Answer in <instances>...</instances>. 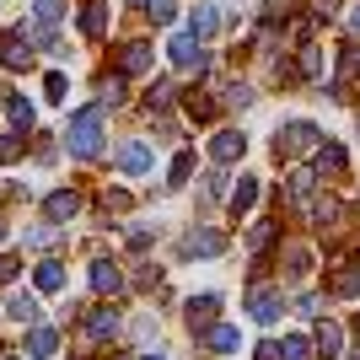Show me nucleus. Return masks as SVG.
<instances>
[{
    "mask_svg": "<svg viewBox=\"0 0 360 360\" xmlns=\"http://www.w3.org/2000/svg\"><path fill=\"white\" fill-rule=\"evenodd\" d=\"M65 146H70L81 162L103 156V103H97V108H81V113H75L70 129H65Z\"/></svg>",
    "mask_w": 360,
    "mask_h": 360,
    "instance_id": "nucleus-1",
    "label": "nucleus"
},
{
    "mask_svg": "<svg viewBox=\"0 0 360 360\" xmlns=\"http://www.w3.org/2000/svg\"><path fill=\"white\" fill-rule=\"evenodd\" d=\"M183 253L188 258H215V253H226V237L215 226H194V231H183Z\"/></svg>",
    "mask_w": 360,
    "mask_h": 360,
    "instance_id": "nucleus-2",
    "label": "nucleus"
},
{
    "mask_svg": "<svg viewBox=\"0 0 360 360\" xmlns=\"http://www.w3.org/2000/svg\"><path fill=\"white\" fill-rule=\"evenodd\" d=\"M65 11H70L65 0H38V6H32V38H44V44H54V27L65 22Z\"/></svg>",
    "mask_w": 360,
    "mask_h": 360,
    "instance_id": "nucleus-3",
    "label": "nucleus"
},
{
    "mask_svg": "<svg viewBox=\"0 0 360 360\" xmlns=\"http://www.w3.org/2000/svg\"><path fill=\"white\" fill-rule=\"evenodd\" d=\"M167 54H172V65H178V70H194V75L205 70V49H199V38H194V32H178Z\"/></svg>",
    "mask_w": 360,
    "mask_h": 360,
    "instance_id": "nucleus-4",
    "label": "nucleus"
},
{
    "mask_svg": "<svg viewBox=\"0 0 360 360\" xmlns=\"http://www.w3.org/2000/svg\"><path fill=\"white\" fill-rule=\"evenodd\" d=\"M0 65H6V70H27L32 65V44L22 32H6V38H0Z\"/></svg>",
    "mask_w": 360,
    "mask_h": 360,
    "instance_id": "nucleus-5",
    "label": "nucleus"
},
{
    "mask_svg": "<svg viewBox=\"0 0 360 360\" xmlns=\"http://www.w3.org/2000/svg\"><path fill=\"white\" fill-rule=\"evenodd\" d=\"M108 22H113L108 0H86V6H81V32H86V38H108Z\"/></svg>",
    "mask_w": 360,
    "mask_h": 360,
    "instance_id": "nucleus-6",
    "label": "nucleus"
},
{
    "mask_svg": "<svg viewBox=\"0 0 360 360\" xmlns=\"http://www.w3.org/2000/svg\"><path fill=\"white\" fill-rule=\"evenodd\" d=\"M242 150H248V135H242V129H221V135H215V146H210V156L226 167V162H237Z\"/></svg>",
    "mask_w": 360,
    "mask_h": 360,
    "instance_id": "nucleus-7",
    "label": "nucleus"
},
{
    "mask_svg": "<svg viewBox=\"0 0 360 360\" xmlns=\"http://www.w3.org/2000/svg\"><path fill=\"white\" fill-rule=\"evenodd\" d=\"M91 290H103V296H119V290H124V274H119V264L97 258V264H91Z\"/></svg>",
    "mask_w": 360,
    "mask_h": 360,
    "instance_id": "nucleus-8",
    "label": "nucleus"
},
{
    "mask_svg": "<svg viewBox=\"0 0 360 360\" xmlns=\"http://www.w3.org/2000/svg\"><path fill=\"white\" fill-rule=\"evenodd\" d=\"M280 312H285V301H280V290H253V317L269 328V323H280Z\"/></svg>",
    "mask_w": 360,
    "mask_h": 360,
    "instance_id": "nucleus-9",
    "label": "nucleus"
},
{
    "mask_svg": "<svg viewBox=\"0 0 360 360\" xmlns=\"http://www.w3.org/2000/svg\"><path fill=\"white\" fill-rule=\"evenodd\" d=\"M32 285L49 290V296H54V290H65V264H60V258H44V264L32 269Z\"/></svg>",
    "mask_w": 360,
    "mask_h": 360,
    "instance_id": "nucleus-10",
    "label": "nucleus"
},
{
    "mask_svg": "<svg viewBox=\"0 0 360 360\" xmlns=\"http://www.w3.org/2000/svg\"><path fill=\"white\" fill-rule=\"evenodd\" d=\"M86 333L91 339H113V333H119V312H113V307H91L86 312Z\"/></svg>",
    "mask_w": 360,
    "mask_h": 360,
    "instance_id": "nucleus-11",
    "label": "nucleus"
},
{
    "mask_svg": "<svg viewBox=\"0 0 360 360\" xmlns=\"http://www.w3.org/2000/svg\"><path fill=\"white\" fill-rule=\"evenodd\" d=\"M150 70V44H124L119 49V75H140Z\"/></svg>",
    "mask_w": 360,
    "mask_h": 360,
    "instance_id": "nucleus-12",
    "label": "nucleus"
},
{
    "mask_svg": "<svg viewBox=\"0 0 360 360\" xmlns=\"http://www.w3.org/2000/svg\"><path fill=\"white\" fill-rule=\"evenodd\" d=\"M54 349H60V333H54V328H44V323H32V333H27V355L49 360Z\"/></svg>",
    "mask_w": 360,
    "mask_h": 360,
    "instance_id": "nucleus-13",
    "label": "nucleus"
},
{
    "mask_svg": "<svg viewBox=\"0 0 360 360\" xmlns=\"http://www.w3.org/2000/svg\"><path fill=\"white\" fill-rule=\"evenodd\" d=\"M119 167L124 172H150V146L146 140H129V146L119 150Z\"/></svg>",
    "mask_w": 360,
    "mask_h": 360,
    "instance_id": "nucleus-14",
    "label": "nucleus"
},
{
    "mask_svg": "<svg viewBox=\"0 0 360 360\" xmlns=\"http://www.w3.org/2000/svg\"><path fill=\"white\" fill-rule=\"evenodd\" d=\"M317 146V129L312 124H285V156H301V150Z\"/></svg>",
    "mask_w": 360,
    "mask_h": 360,
    "instance_id": "nucleus-15",
    "label": "nucleus"
},
{
    "mask_svg": "<svg viewBox=\"0 0 360 360\" xmlns=\"http://www.w3.org/2000/svg\"><path fill=\"white\" fill-rule=\"evenodd\" d=\"M0 103H6V119H11L16 129H32V103H27V97H16V91H0Z\"/></svg>",
    "mask_w": 360,
    "mask_h": 360,
    "instance_id": "nucleus-16",
    "label": "nucleus"
},
{
    "mask_svg": "<svg viewBox=\"0 0 360 360\" xmlns=\"http://www.w3.org/2000/svg\"><path fill=\"white\" fill-rule=\"evenodd\" d=\"M221 312V296H199L188 301V328H210V317Z\"/></svg>",
    "mask_w": 360,
    "mask_h": 360,
    "instance_id": "nucleus-17",
    "label": "nucleus"
},
{
    "mask_svg": "<svg viewBox=\"0 0 360 360\" xmlns=\"http://www.w3.org/2000/svg\"><path fill=\"white\" fill-rule=\"evenodd\" d=\"M6 312H11L16 323H38V301H32L27 290H11V296H6Z\"/></svg>",
    "mask_w": 360,
    "mask_h": 360,
    "instance_id": "nucleus-18",
    "label": "nucleus"
},
{
    "mask_svg": "<svg viewBox=\"0 0 360 360\" xmlns=\"http://www.w3.org/2000/svg\"><path fill=\"white\" fill-rule=\"evenodd\" d=\"M44 210H49V221H70V215L81 210V199H75L70 188H60V194H49V205H44Z\"/></svg>",
    "mask_w": 360,
    "mask_h": 360,
    "instance_id": "nucleus-19",
    "label": "nucleus"
},
{
    "mask_svg": "<svg viewBox=\"0 0 360 360\" xmlns=\"http://www.w3.org/2000/svg\"><path fill=\"white\" fill-rule=\"evenodd\" d=\"M215 27H221V11H215V6H199V11L188 16V32H194V38H210Z\"/></svg>",
    "mask_w": 360,
    "mask_h": 360,
    "instance_id": "nucleus-20",
    "label": "nucleus"
},
{
    "mask_svg": "<svg viewBox=\"0 0 360 360\" xmlns=\"http://www.w3.org/2000/svg\"><path fill=\"white\" fill-rule=\"evenodd\" d=\"M205 345H210L215 355H226V349H237V328H231V323H215V328H205Z\"/></svg>",
    "mask_w": 360,
    "mask_h": 360,
    "instance_id": "nucleus-21",
    "label": "nucleus"
},
{
    "mask_svg": "<svg viewBox=\"0 0 360 360\" xmlns=\"http://www.w3.org/2000/svg\"><path fill=\"white\" fill-rule=\"evenodd\" d=\"M339 345H345V333L333 328V323H323V328H317V355L333 360V355H339Z\"/></svg>",
    "mask_w": 360,
    "mask_h": 360,
    "instance_id": "nucleus-22",
    "label": "nucleus"
},
{
    "mask_svg": "<svg viewBox=\"0 0 360 360\" xmlns=\"http://www.w3.org/2000/svg\"><path fill=\"white\" fill-rule=\"evenodd\" d=\"M317 172L339 178V172H345V150H339V146H323V150H317Z\"/></svg>",
    "mask_w": 360,
    "mask_h": 360,
    "instance_id": "nucleus-23",
    "label": "nucleus"
},
{
    "mask_svg": "<svg viewBox=\"0 0 360 360\" xmlns=\"http://www.w3.org/2000/svg\"><path fill=\"white\" fill-rule=\"evenodd\" d=\"M312 339H301V333H290V339H285V345H280V360H312Z\"/></svg>",
    "mask_w": 360,
    "mask_h": 360,
    "instance_id": "nucleus-24",
    "label": "nucleus"
},
{
    "mask_svg": "<svg viewBox=\"0 0 360 360\" xmlns=\"http://www.w3.org/2000/svg\"><path fill=\"white\" fill-rule=\"evenodd\" d=\"M253 199H258V183H253V178H242V183H237V194H231V210H237V215H242V210H253Z\"/></svg>",
    "mask_w": 360,
    "mask_h": 360,
    "instance_id": "nucleus-25",
    "label": "nucleus"
},
{
    "mask_svg": "<svg viewBox=\"0 0 360 360\" xmlns=\"http://www.w3.org/2000/svg\"><path fill=\"white\" fill-rule=\"evenodd\" d=\"M146 16L156 22V27H167V22L178 16V6H172V0H146Z\"/></svg>",
    "mask_w": 360,
    "mask_h": 360,
    "instance_id": "nucleus-26",
    "label": "nucleus"
},
{
    "mask_svg": "<svg viewBox=\"0 0 360 360\" xmlns=\"http://www.w3.org/2000/svg\"><path fill=\"white\" fill-rule=\"evenodd\" d=\"M44 91H49V103H65V97H70V81H65L60 70H49L44 75Z\"/></svg>",
    "mask_w": 360,
    "mask_h": 360,
    "instance_id": "nucleus-27",
    "label": "nucleus"
},
{
    "mask_svg": "<svg viewBox=\"0 0 360 360\" xmlns=\"http://www.w3.org/2000/svg\"><path fill=\"white\" fill-rule=\"evenodd\" d=\"M97 91H103V108H113L124 97V75H103V81H97Z\"/></svg>",
    "mask_w": 360,
    "mask_h": 360,
    "instance_id": "nucleus-28",
    "label": "nucleus"
},
{
    "mask_svg": "<svg viewBox=\"0 0 360 360\" xmlns=\"http://www.w3.org/2000/svg\"><path fill=\"white\" fill-rule=\"evenodd\" d=\"M355 290H360V274L355 269H339V274H333V296H355Z\"/></svg>",
    "mask_w": 360,
    "mask_h": 360,
    "instance_id": "nucleus-29",
    "label": "nucleus"
},
{
    "mask_svg": "<svg viewBox=\"0 0 360 360\" xmlns=\"http://www.w3.org/2000/svg\"><path fill=\"white\" fill-rule=\"evenodd\" d=\"M188 172H194V150H178L172 156V183H188Z\"/></svg>",
    "mask_w": 360,
    "mask_h": 360,
    "instance_id": "nucleus-30",
    "label": "nucleus"
},
{
    "mask_svg": "<svg viewBox=\"0 0 360 360\" xmlns=\"http://www.w3.org/2000/svg\"><path fill=\"white\" fill-rule=\"evenodd\" d=\"M188 113H194V119H210V113H215V103L205 97V91H199V97H188Z\"/></svg>",
    "mask_w": 360,
    "mask_h": 360,
    "instance_id": "nucleus-31",
    "label": "nucleus"
},
{
    "mask_svg": "<svg viewBox=\"0 0 360 360\" xmlns=\"http://www.w3.org/2000/svg\"><path fill=\"white\" fill-rule=\"evenodd\" d=\"M16 150H22V135H6L0 140V162H16Z\"/></svg>",
    "mask_w": 360,
    "mask_h": 360,
    "instance_id": "nucleus-32",
    "label": "nucleus"
},
{
    "mask_svg": "<svg viewBox=\"0 0 360 360\" xmlns=\"http://www.w3.org/2000/svg\"><path fill=\"white\" fill-rule=\"evenodd\" d=\"M167 97H172V86H167V81H156V86H150V108H162Z\"/></svg>",
    "mask_w": 360,
    "mask_h": 360,
    "instance_id": "nucleus-33",
    "label": "nucleus"
},
{
    "mask_svg": "<svg viewBox=\"0 0 360 360\" xmlns=\"http://www.w3.org/2000/svg\"><path fill=\"white\" fill-rule=\"evenodd\" d=\"M16 274V258H0V280H11Z\"/></svg>",
    "mask_w": 360,
    "mask_h": 360,
    "instance_id": "nucleus-34",
    "label": "nucleus"
},
{
    "mask_svg": "<svg viewBox=\"0 0 360 360\" xmlns=\"http://www.w3.org/2000/svg\"><path fill=\"white\" fill-rule=\"evenodd\" d=\"M349 27H355V32H360V6H349Z\"/></svg>",
    "mask_w": 360,
    "mask_h": 360,
    "instance_id": "nucleus-35",
    "label": "nucleus"
},
{
    "mask_svg": "<svg viewBox=\"0 0 360 360\" xmlns=\"http://www.w3.org/2000/svg\"><path fill=\"white\" fill-rule=\"evenodd\" d=\"M349 360H360V349H355V355H349Z\"/></svg>",
    "mask_w": 360,
    "mask_h": 360,
    "instance_id": "nucleus-36",
    "label": "nucleus"
},
{
    "mask_svg": "<svg viewBox=\"0 0 360 360\" xmlns=\"http://www.w3.org/2000/svg\"><path fill=\"white\" fill-rule=\"evenodd\" d=\"M146 360H162V355H146Z\"/></svg>",
    "mask_w": 360,
    "mask_h": 360,
    "instance_id": "nucleus-37",
    "label": "nucleus"
},
{
    "mask_svg": "<svg viewBox=\"0 0 360 360\" xmlns=\"http://www.w3.org/2000/svg\"><path fill=\"white\" fill-rule=\"evenodd\" d=\"M0 237H6V226H0Z\"/></svg>",
    "mask_w": 360,
    "mask_h": 360,
    "instance_id": "nucleus-38",
    "label": "nucleus"
},
{
    "mask_svg": "<svg viewBox=\"0 0 360 360\" xmlns=\"http://www.w3.org/2000/svg\"><path fill=\"white\" fill-rule=\"evenodd\" d=\"M355 328H360V317H355Z\"/></svg>",
    "mask_w": 360,
    "mask_h": 360,
    "instance_id": "nucleus-39",
    "label": "nucleus"
},
{
    "mask_svg": "<svg viewBox=\"0 0 360 360\" xmlns=\"http://www.w3.org/2000/svg\"><path fill=\"white\" fill-rule=\"evenodd\" d=\"M140 6H146V0H140Z\"/></svg>",
    "mask_w": 360,
    "mask_h": 360,
    "instance_id": "nucleus-40",
    "label": "nucleus"
}]
</instances>
